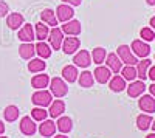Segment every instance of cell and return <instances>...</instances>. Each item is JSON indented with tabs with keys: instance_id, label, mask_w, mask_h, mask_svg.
Listing matches in <instances>:
<instances>
[{
	"instance_id": "74e56055",
	"label": "cell",
	"mask_w": 155,
	"mask_h": 138,
	"mask_svg": "<svg viewBox=\"0 0 155 138\" xmlns=\"http://www.w3.org/2000/svg\"><path fill=\"white\" fill-rule=\"evenodd\" d=\"M82 0H64V3H68V5H73V6H78L81 5Z\"/></svg>"
},
{
	"instance_id": "d590c367",
	"label": "cell",
	"mask_w": 155,
	"mask_h": 138,
	"mask_svg": "<svg viewBox=\"0 0 155 138\" xmlns=\"http://www.w3.org/2000/svg\"><path fill=\"white\" fill-rule=\"evenodd\" d=\"M9 11V8H8V5L5 3V2H0V17H3V16H6V12Z\"/></svg>"
},
{
	"instance_id": "8d00e7d4",
	"label": "cell",
	"mask_w": 155,
	"mask_h": 138,
	"mask_svg": "<svg viewBox=\"0 0 155 138\" xmlns=\"http://www.w3.org/2000/svg\"><path fill=\"white\" fill-rule=\"evenodd\" d=\"M147 78H150V79L155 82V65H153V67H149V70H147Z\"/></svg>"
},
{
	"instance_id": "836d02e7",
	"label": "cell",
	"mask_w": 155,
	"mask_h": 138,
	"mask_svg": "<svg viewBox=\"0 0 155 138\" xmlns=\"http://www.w3.org/2000/svg\"><path fill=\"white\" fill-rule=\"evenodd\" d=\"M31 117H33L34 121H44V120H47V117H48V112H47L44 107H34V109L31 110Z\"/></svg>"
},
{
	"instance_id": "60d3db41",
	"label": "cell",
	"mask_w": 155,
	"mask_h": 138,
	"mask_svg": "<svg viewBox=\"0 0 155 138\" xmlns=\"http://www.w3.org/2000/svg\"><path fill=\"white\" fill-rule=\"evenodd\" d=\"M150 28H152V30H155V16L150 19Z\"/></svg>"
},
{
	"instance_id": "484cf974",
	"label": "cell",
	"mask_w": 155,
	"mask_h": 138,
	"mask_svg": "<svg viewBox=\"0 0 155 138\" xmlns=\"http://www.w3.org/2000/svg\"><path fill=\"white\" fill-rule=\"evenodd\" d=\"M150 67V61L149 59H143L137 64V76L140 78V81H144L147 78V70Z\"/></svg>"
},
{
	"instance_id": "30bf717a",
	"label": "cell",
	"mask_w": 155,
	"mask_h": 138,
	"mask_svg": "<svg viewBox=\"0 0 155 138\" xmlns=\"http://www.w3.org/2000/svg\"><path fill=\"white\" fill-rule=\"evenodd\" d=\"M93 78L99 82V84H106L110 81L112 78V71L109 67H102V65H98L96 70L93 71Z\"/></svg>"
},
{
	"instance_id": "f35d334b",
	"label": "cell",
	"mask_w": 155,
	"mask_h": 138,
	"mask_svg": "<svg viewBox=\"0 0 155 138\" xmlns=\"http://www.w3.org/2000/svg\"><path fill=\"white\" fill-rule=\"evenodd\" d=\"M149 90H150V95H152V96L155 98V82H153V84H152V85L149 87Z\"/></svg>"
},
{
	"instance_id": "f1b7e54d",
	"label": "cell",
	"mask_w": 155,
	"mask_h": 138,
	"mask_svg": "<svg viewBox=\"0 0 155 138\" xmlns=\"http://www.w3.org/2000/svg\"><path fill=\"white\" fill-rule=\"evenodd\" d=\"M152 121H153V120H152L150 113H141V115H138V118H137V126H138L140 130H147V129L150 127Z\"/></svg>"
},
{
	"instance_id": "603a6c76",
	"label": "cell",
	"mask_w": 155,
	"mask_h": 138,
	"mask_svg": "<svg viewBox=\"0 0 155 138\" xmlns=\"http://www.w3.org/2000/svg\"><path fill=\"white\" fill-rule=\"evenodd\" d=\"M109 87H110L112 92H123L126 89V79L123 76L115 74V76L110 78V81H109Z\"/></svg>"
},
{
	"instance_id": "cb8c5ba5",
	"label": "cell",
	"mask_w": 155,
	"mask_h": 138,
	"mask_svg": "<svg viewBox=\"0 0 155 138\" xmlns=\"http://www.w3.org/2000/svg\"><path fill=\"white\" fill-rule=\"evenodd\" d=\"M34 53H36V50H34V45L31 42H23L19 47V54L22 59H33Z\"/></svg>"
},
{
	"instance_id": "2e32d148",
	"label": "cell",
	"mask_w": 155,
	"mask_h": 138,
	"mask_svg": "<svg viewBox=\"0 0 155 138\" xmlns=\"http://www.w3.org/2000/svg\"><path fill=\"white\" fill-rule=\"evenodd\" d=\"M62 33H65L68 36H78L81 33V23L78 20H68V22H64L62 25Z\"/></svg>"
},
{
	"instance_id": "bcb514c9",
	"label": "cell",
	"mask_w": 155,
	"mask_h": 138,
	"mask_svg": "<svg viewBox=\"0 0 155 138\" xmlns=\"http://www.w3.org/2000/svg\"><path fill=\"white\" fill-rule=\"evenodd\" d=\"M0 138H8V136H0Z\"/></svg>"
},
{
	"instance_id": "ee69618b",
	"label": "cell",
	"mask_w": 155,
	"mask_h": 138,
	"mask_svg": "<svg viewBox=\"0 0 155 138\" xmlns=\"http://www.w3.org/2000/svg\"><path fill=\"white\" fill-rule=\"evenodd\" d=\"M146 138H155V132H153V133H149Z\"/></svg>"
},
{
	"instance_id": "277c9868",
	"label": "cell",
	"mask_w": 155,
	"mask_h": 138,
	"mask_svg": "<svg viewBox=\"0 0 155 138\" xmlns=\"http://www.w3.org/2000/svg\"><path fill=\"white\" fill-rule=\"evenodd\" d=\"M130 50H132V53L137 56V58H147L149 53H150V47L143 42V41H134L132 45H130Z\"/></svg>"
},
{
	"instance_id": "7bdbcfd3",
	"label": "cell",
	"mask_w": 155,
	"mask_h": 138,
	"mask_svg": "<svg viewBox=\"0 0 155 138\" xmlns=\"http://www.w3.org/2000/svg\"><path fill=\"white\" fill-rule=\"evenodd\" d=\"M146 3L150 5V6H155V0H146Z\"/></svg>"
},
{
	"instance_id": "b9f144b4",
	"label": "cell",
	"mask_w": 155,
	"mask_h": 138,
	"mask_svg": "<svg viewBox=\"0 0 155 138\" xmlns=\"http://www.w3.org/2000/svg\"><path fill=\"white\" fill-rule=\"evenodd\" d=\"M53 138H68V136H65V133H59V135H54Z\"/></svg>"
},
{
	"instance_id": "8fae6325",
	"label": "cell",
	"mask_w": 155,
	"mask_h": 138,
	"mask_svg": "<svg viewBox=\"0 0 155 138\" xmlns=\"http://www.w3.org/2000/svg\"><path fill=\"white\" fill-rule=\"evenodd\" d=\"M138 106L143 112H147V113H153L155 112V98L152 95H143L138 101Z\"/></svg>"
},
{
	"instance_id": "44dd1931",
	"label": "cell",
	"mask_w": 155,
	"mask_h": 138,
	"mask_svg": "<svg viewBox=\"0 0 155 138\" xmlns=\"http://www.w3.org/2000/svg\"><path fill=\"white\" fill-rule=\"evenodd\" d=\"M62 76L67 82H74L79 76V71H78V67L76 65H65L62 68Z\"/></svg>"
},
{
	"instance_id": "83f0119b",
	"label": "cell",
	"mask_w": 155,
	"mask_h": 138,
	"mask_svg": "<svg viewBox=\"0 0 155 138\" xmlns=\"http://www.w3.org/2000/svg\"><path fill=\"white\" fill-rule=\"evenodd\" d=\"M34 50H36V53L39 54V58H41V59H47V58L51 56V48H50V45L45 44L44 41H42V42H37V44L34 45Z\"/></svg>"
},
{
	"instance_id": "7c38bea8",
	"label": "cell",
	"mask_w": 155,
	"mask_h": 138,
	"mask_svg": "<svg viewBox=\"0 0 155 138\" xmlns=\"http://www.w3.org/2000/svg\"><path fill=\"white\" fill-rule=\"evenodd\" d=\"M146 90L144 81H132L130 85L127 87V95L130 98H138L140 95H143Z\"/></svg>"
},
{
	"instance_id": "d6986e66",
	"label": "cell",
	"mask_w": 155,
	"mask_h": 138,
	"mask_svg": "<svg viewBox=\"0 0 155 138\" xmlns=\"http://www.w3.org/2000/svg\"><path fill=\"white\" fill-rule=\"evenodd\" d=\"M56 129L61 133H68L73 129V121L70 117H59L58 123H56Z\"/></svg>"
},
{
	"instance_id": "8992f818",
	"label": "cell",
	"mask_w": 155,
	"mask_h": 138,
	"mask_svg": "<svg viewBox=\"0 0 155 138\" xmlns=\"http://www.w3.org/2000/svg\"><path fill=\"white\" fill-rule=\"evenodd\" d=\"M73 62L76 67H82V68H87L90 64H92V54H90L87 50H81L78 51L73 58Z\"/></svg>"
},
{
	"instance_id": "e575fe53",
	"label": "cell",
	"mask_w": 155,
	"mask_h": 138,
	"mask_svg": "<svg viewBox=\"0 0 155 138\" xmlns=\"http://www.w3.org/2000/svg\"><path fill=\"white\" fill-rule=\"evenodd\" d=\"M140 36H141V39L146 41V42H150V41L155 39V33H153L152 28H143L140 31Z\"/></svg>"
},
{
	"instance_id": "ba28073f",
	"label": "cell",
	"mask_w": 155,
	"mask_h": 138,
	"mask_svg": "<svg viewBox=\"0 0 155 138\" xmlns=\"http://www.w3.org/2000/svg\"><path fill=\"white\" fill-rule=\"evenodd\" d=\"M79 47H81V41L78 39L76 36H70V37H67V39L62 42V50H64L65 54H73Z\"/></svg>"
},
{
	"instance_id": "d6a6232c",
	"label": "cell",
	"mask_w": 155,
	"mask_h": 138,
	"mask_svg": "<svg viewBox=\"0 0 155 138\" xmlns=\"http://www.w3.org/2000/svg\"><path fill=\"white\" fill-rule=\"evenodd\" d=\"M3 117H5V120L9 121V123L16 121V120L19 118V109H17L16 106H8V107L5 109V112H3Z\"/></svg>"
},
{
	"instance_id": "f546056e",
	"label": "cell",
	"mask_w": 155,
	"mask_h": 138,
	"mask_svg": "<svg viewBox=\"0 0 155 138\" xmlns=\"http://www.w3.org/2000/svg\"><path fill=\"white\" fill-rule=\"evenodd\" d=\"M28 70H30L31 73L44 71V70H45V62H44V59H41V58L30 59V62H28Z\"/></svg>"
},
{
	"instance_id": "5b68a950",
	"label": "cell",
	"mask_w": 155,
	"mask_h": 138,
	"mask_svg": "<svg viewBox=\"0 0 155 138\" xmlns=\"http://www.w3.org/2000/svg\"><path fill=\"white\" fill-rule=\"evenodd\" d=\"M47 39L50 41L51 48H53V50H61L62 42H64V33H62L61 28H56V27H54L53 30L50 31V34H48Z\"/></svg>"
},
{
	"instance_id": "d4e9b609",
	"label": "cell",
	"mask_w": 155,
	"mask_h": 138,
	"mask_svg": "<svg viewBox=\"0 0 155 138\" xmlns=\"http://www.w3.org/2000/svg\"><path fill=\"white\" fill-rule=\"evenodd\" d=\"M41 17H42V22L45 23V25H51V27H56L58 25V17H56V12L53 11V9H44L42 12H41Z\"/></svg>"
},
{
	"instance_id": "6da1fadb",
	"label": "cell",
	"mask_w": 155,
	"mask_h": 138,
	"mask_svg": "<svg viewBox=\"0 0 155 138\" xmlns=\"http://www.w3.org/2000/svg\"><path fill=\"white\" fill-rule=\"evenodd\" d=\"M116 54H118V58L121 59V62H123V64H126V65H134V67H135V65L138 64L137 56L132 53L130 47H127V45H120Z\"/></svg>"
},
{
	"instance_id": "ab89813d",
	"label": "cell",
	"mask_w": 155,
	"mask_h": 138,
	"mask_svg": "<svg viewBox=\"0 0 155 138\" xmlns=\"http://www.w3.org/2000/svg\"><path fill=\"white\" fill-rule=\"evenodd\" d=\"M3 132H5V124L0 121V135H3Z\"/></svg>"
},
{
	"instance_id": "ac0fdd59",
	"label": "cell",
	"mask_w": 155,
	"mask_h": 138,
	"mask_svg": "<svg viewBox=\"0 0 155 138\" xmlns=\"http://www.w3.org/2000/svg\"><path fill=\"white\" fill-rule=\"evenodd\" d=\"M48 84H50V78H48V74H45V73L34 74L33 79H31V85L34 87L36 90L45 89V87H48Z\"/></svg>"
},
{
	"instance_id": "1f68e13d",
	"label": "cell",
	"mask_w": 155,
	"mask_h": 138,
	"mask_svg": "<svg viewBox=\"0 0 155 138\" xmlns=\"http://www.w3.org/2000/svg\"><path fill=\"white\" fill-rule=\"evenodd\" d=\"M121 76L126 79V81H135L137 78V68L134 65H126L121 68Z\"/></svg>"
},
{
	"instance_id": "4dcf8cb0",
	"label": "cell",
	"mask_w": 155,
	"mask_h": 138,
	"mask_svg": "<svg viewBox=\"0 0 155 138\" xmlns=\"http://www.w3.org/2000/svg\"><path fill=\"white\" fill-rule=\"evenodd\" d=\"M106 56H107V53H106V50L102 48V47H96V48L93 50V53H92V61L95 62V64L101 65L102 62L106 61Z\"/></svg>"
},
{
	"instance_id": "4316f807",
	"label": "cell",
	"mask_w": 155,
	"mask_h": 138,
	"mask_svg": "<svg viewBox=\"0 0 155 138\" xmlns=\"http://www.w3.org/2000/svg\"><path fill=\"white\" fill-rule=\"evenodd\" d=\"M78 81H79V85L84 87V89H88V87L93 85V73H90L88 70L79 73V76H78Z\"/></svg>"
},
{
	"instance_id": "9c48e42d",
	"label": "cell",
	"mask_w": 155,
	"mask_h": 138,
	"mask_svg": "<svg viewBox=\"0 0 155 138\" xmlns=\"http://www.w3.org/2000/svg\"><path fill=\"white\" fill-rule=\"evenodd\" d=\"M73 14H74L73 8H71L70 5H67V3L59 5V6H58V9H56V17H58V20H61L62 23H64V22L71 20Z\"/></svg>"
},
{
	"instance_id": "52a82bcc",
	"label": "cell",
	"mask_w": 155,
	"mask_h": 138,
	"mask_svg": "<svg viewBox=\"0 0 155 138\" xmlns=\"http://www.w3.org/2000/svg\"><path fill=\"white\" fill-rule=\"evenodd\" d=\"M36 130H37V126H36V123H34L33 118L23 117V118L20 120V132H22L23 135H27V136L34 135Z\"/></svg>"
},
{
	"instance_id": "3957f363",
	"label": "cell",
	"mask_w": 155,
	"mask_h": 138,
	"mask_svg": "<svg viewBox=\"0 0 155 138\" xmlns=\"http://www.w3.org/2000/svg\"><path fill=\"white\" fill-rule=\"evenodd\" d=\"M31 101L36 107H45V106H50L51 104V92L48 90H37L33 93L31 96Z\"/></svg>"
},
{
	"instance_id": "7402d4cb",
	"label": "cell",
	"mask_w": 155,
	"mask_h": 138,
	"mask_svg": "<svg viewBox=\"0 0 155 138\" xmlns=\"http://www.w3.org/2000/svg\"><path fill=\"white\" fill-rule=\"evenodd\" d=\"M6 25L11 28V30H17L23 25V16L19 14V12H12L6 17Z\"/></svg>"
},
{
	"instance_id": "7a4b0ae2",
	"label": "cell",
	"mask_w": 155,
	"mask_h": 138,
	"mask_svg": "<svg viewBox=\"0 0 155 138\" xmlns=\"http://www.w3.org/2000/svg\"><path fill=\"white\" fill-rule=\"evenodd\" d=\"M50 92L56 98H62L68 93V87L64 82L62 78H53L51 79V85H50Z\"/></svg>"
},
{
	"instance_id": "f6af8a7d",
	"label": "cell",
	"mask_w": 155,
	"mask_h": 138,
	"mask_svg": "<svg viewBox=\"0 0 155 138\" xmlns=\"http://www.w3.org/2000/svg\"><path fill=\"white\" fill-rule=\"evenodd\" d=\"M150 127H152V129H153V132H155V120L152 121V124H150Z\"/></svg>"
},
{
	"instance_id": "5bb4252c",
	"label": "cell",
	"mask_w": 155,
	"mask_h": 138,
	"mask_svg": "<svg viewBox=\"0 0 155 138\" xmlns=\"http://www.w3.org/2000/svg\"><path fill=\"white\" fill-rule=\"evenodd\" d=\"M64 112H65V103H64L62 99H54V101L50 104L48 115H50L51 118H59Z\"/></svg>"
},
{
	"instance_id": "9a60e30c",
	"label": "cell",
	"mask_w": 155,
	"mask_h": 138,
	"mask_svg": "<svg viewBox=\"0 0 155 138\" xmlns=\"http://www.w3.org/2000/svg\"><path fill=\"white\" fill-rule=\"evenodd\" d=\"M54 132H56V123H53L51 120H44L42 124L39 126V133L42 136H54Z\"/></svg>"
},
{
	"instance_id": "e0dca14e",
	"label": "cell",
	"mask_w": 155,
	"mask_h": 138,
	"mask_svg": "<svg viewBox=\"0 0 155 138\" xmlns=\"http://www.w3.org/2000/svg\"><path fill=\"white\" fill-rule=\"evenodd\" d=\"M17 37L22 42H31L33 39H36L34 37V28L31 27L30 23L23 25V27L19 30V33H17Z\"/></svg>"
},
{
	"instance_id": "ffe728a7",
	"label": "cell",
	"mask_w": 155,
	"mask_h": 138,
	"mask_svg": "<svg viewBox=\"0 0 155 138\" xmlns=\"http://www.w3.org/2000/svg\"><path fill=\"white\" fill-rule=\"evenodd\" d=\"M48 34H50V30H48L47 25L44 22H37L36 27H34V37L37 39V42L45 41L47 37H48Z\"/></svg>"
},
{
	"instance_id": "4fadbf2b",
	"label": "cell",
	"mask_w": 155,
	"mask_h": 138,
	"mask_svg": "<svg viewBox=\"0 0 155 138\" xmlns=\"http://www.w3.org/2000/svg\"><path fill=\"white\" fill-rule=\"evenodd\" d=\"M104 62L107 64V67L110 68V71H113V73H120L121 68H123V62H121V59L118 58V54H115V53L107 54Z\"/></svg>"
}]
</instances>
